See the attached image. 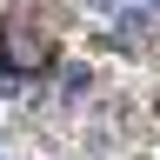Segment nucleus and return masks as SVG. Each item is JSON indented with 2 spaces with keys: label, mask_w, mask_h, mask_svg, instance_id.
Masks as SVG:
<instances>
[{
  "label": "nucleus",
  "mask_w": 160,
  "mask_h": 160,
  "mask_svg": "<svg viewBox=\"0 0 160 160\" xmlns=\"http://www.w3.org/2000/svg\"><path fill=\"white\" fill-rule=\"evenodd\" d=\"M40 67H53V47L40 33H20L7 13H0V73H40Z\"/></svg>",
  "instance_id": "1"
}]
</instances>
